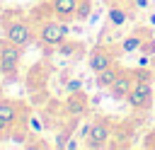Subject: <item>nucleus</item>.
I'll return each instance as SVG.
<instances>
[{
	"instance_id": "obj_1",
	"label": "nucleus",
	"mask_w": 155,
	"mask_h": 150,
	"mask_svg": "<svg viewBox=\"0 0 155 150\" xmlns=\"http://www.w3.org/2000/svg\"><path fill=\"white\" fill-rule=\"evenodd\" d=\"M19 60H22V46L2 39V41H0V73H2L7 80L17 75Z\"/></svg>"
},
{
	"instance_id": "obj_2",
	"label": "nucleus",
	"mask_w": 155,
	"mask_h": 150,
	"mask_svg": "<svg viewBox=\"0 0 155 150\" xmlns=\"http://www.w3.org/2000/svg\"><path fill=\"white\" fill-rule=\"evenodd\" d=\"M2 29H5V39L17 44V46H22V48L34 44V29L24 19H10V22L2 24Z\"/></svg>"
},
{
	"instance_id": "obj_3",
	"label": "nucleus",
	"mask_w": 155,
	"mask_h": 150,
	"mask_svg": "<svg viewBox=\"0 0 155 150\" xmlns=\"http://www.w3.org/2000/svg\"><path fill=\"white\" fill-rule=\"evenodd\" d=\"M68 31H70V29H68L65 22H51V19H46V22L39 24L36 36H39V41L46 44V46H58L63 39H68Z\"/></svg>"
},
{
	"instance_id": "obj_4",
	"label": "nucleus",
	"mask_w": 155,
	"mask_h": 150,
	"mask_svg": "<svg viewBox=\"0 0 155 150\" xmlns=\"http://www.w3.org/2000/svg\"><path fill=\"white\" fill-rule=\"evenodd\" d=\"M126 102H128L131 109H138V111L150 109V104H153V87H150V80H136V85H133V90L128 92Z\"/></svg>"
},
{
	"instance_id": "obj_5",
	"label": "nucleus",
	"mask_w": 155,
	"mask_h": 150,
	"mask_svg": "<svg viewBox=\"0 0 155 150\" xmlns=\"http://www.w3.org/2000/svg\"><path fill=\"white\" fill-rule=\"evenodd\" d=\"M109 138H111L109 123L107 121H94V123H90V135L82 140V148H90V150L109 148Z\"/></svg>"
},
{
	"instance_id": "obj_6",
	"label": "nucleus",
	"mask_w": 155,
	"mask_h": 150,
	"mask_svg": "<svg viewBox=\"0 0 155 150\" xmlns=\"http://www.w3.org/2000/svg\"><path fill=\"white\" fill-rule=\"evenodd\" d=\"M116 60V53L107 46V44H97L94 48H92V53H90V58H87V68L97 75L99 70H104V68H109L111 63Z\"/></svg>"
},
{
	"instance_id": "obj_7",
	"label": "nucleus",
	"mask_w": 155,
	"mask_h": 150,
	"mask_svg": "<svg viewBox=\"0 0 155 150\" xmlns=\"http://www.w3.org/2000/svg\"><path fill=\"white\" fill-rule=\"evenodd\" d=\"M133 85H136L133 73H131V70H121V73H119V77L111 82L109 92H111V97H114V99H126V97H128V92L133 90Z\"/></svg>"
},
{
	"instance_id": "obj_8",
	"label": "nucleus",
	"mask_w": 155,
	"mask_h": 150,
	"mask_svg": "<svg viewBox=\"0 0 155 150\" xmlns=\"http://www.w3.org/2000/svg\"><path fill=\"white\" fill-rule=\"evenodd\" d=\"M131 17H133V12H131L128 7H121L119 2H109V7H107V22H109V24L124 29V27L131 22Z\"/></svg>"
},
{
	"instance_id": "obj_9",
	"label": "nucleus",
	"mask_w": 155,
	"mask_h": 150,
	"mask_svg": "<svg viewBox=\"0 0 155 150\" xmlns=\"http://www.w3.org/2000/svg\"><path fill=\"white\" fill-rule=\"evenodd\" d=\"M51 10L56 12V17L61 22L75 19V10H78V0H51Z\"/></svg>"
},
{
	"instance_id": "obj_10",
	"label": "nucleus",
	"mask_w": 155,
	"mask_h": 150,
	"mask_svg": "<svg viewBox=\"0 0 155 150\" xmlns=\"http://www.w3.org/2000/svg\"><path fill=\"white\" fill-rule=\"evenodd\" d=\"M119 73H121V68H119L116 63H111L109 68L99 70V73H97V77H94V85H97V90H109V87H111V82L119 77Z\"/></svg>"
},
{
	"instance_id": "obj_11",
	"label": "nucleus",
	"mask_w": 155,
	"mask_h": 150,
	"mask_svg": "<svg viewBox=\"0 0 155 150\" xmlns=\"http://www.w3.org/2000/svg\"><path fill=\"white\" fill-rule=\"evenodd\" d=\"M65 111H68L70 116H82V114H87V97H85L82 92L68 94V99H65Z\"/></svg>"
},
{
	"instance_id": "obj_12",
	"label": "nucleus",
	"mask_w": 155,
	"mask_h": 150,
	"mask_svg": "<svg viewBox=\"0 0 155 150\" xmlns=\"http://www.w3.org/2000/svg\"><path fill=\"white\" fill-rule=\"evenodd\" d=\"M143 39H145V34H143V31H131V34H126V36L119 41L121 53H136V51H140Z\"/></svg>"
},
{
	"instance_id": "obj_13",
	"label": "nucleus",
	"mask_w": 155,
	"mask_h": 150,
	"mask_svg": "<svg viewBox=\"0 0 155 150\" xmlns=\"http://www.w3.org/2000/svg\"><path fill=\"white\" fill-rule=\"evenodd\" d=\"M124 39V31H121V27H114V24H109L107 22V27L99 31V44H107V46H111V44H116V41H121Z\"/></svg>"
},
{
	"instance_id": "obj_14",
	"label": "nucleus",
	"mask_w": 155,
	"mask_h": 150,
	"mask_svg": "<svg viewBox=\"0 0 155 150\" xmlns=\"http://www.w3.org/2000/svg\"><path fill=\"white\" fill-rule=\"evenodd\" d=\"M0 119H2L7 126H15V121L19 119V114H17V106H15L12 102L2 99V102H0Z\"/></svg>"
},
{
	"instance_id": "obj_15",
	"label": "nucleus",
	"mask_w": 155,
	"mask_h": 150,
	"mask_svg": "<svg viewBox=\"0 0 155 150\" xmlns=\"http://www.w3.org/2000/svg\"><path fill=\"white\" fill-rule=\"evenodd\" d=\"M90 17H92V0H78L75 19H78V22H87Z\"/></svg>"
},
{
	"instance_id": "obj_16",
	"label": "nucleus",
	"mask_w": 155,
	"mask_h": 150,
	"mask_svg": "<svg viewBox=\"0 0 155 150\" xmlns=\"http://www.w3.org/2000/svg\"><path fill=\"white\" fill-rule=\"evenodd\" d=\"M56 48H58V53H63V56H68V58H70V56H75V51H78V41H70V39L65 41V39H63Z\"/></svg>"
},
{
	"instance_id": "obj_17",
	"label": "nucleus",
	"mask_w": 155,
	"mask_h": 150,
	"mask_svg": "<svg viewBox=\"0 0 155 150\" xmlns=\"http://www.w3.org/2000/svg\"><path fill=\"white\" fill-rule=\"evenodd\" d=\"M63 90H65V94H78V92H82V80L70 77V80L63 85Z\"/></svg>"
},
{
	"instance_id": "obj_18",
	"label": "nucleus",
	"mask_w": 155,
	"mask_h": 150,
	"mask_svg": "<svg viewBox=\"0 0 155 150\" xmlns=\"http://www.w3.org/2000/svg\"><path fill=\"white\" fill-rule=\"evenodd\" d=\"M140 51H143V53H148V56H153V53H155V39L145 36V39H143V44H140Z\"/></svg>"
},
{
	"instance_id": "obj_19",
	"label": "nucleus",
	"mask_w": 155,
	"mask_h": 150,
	"mask_svg": "<svg viewBox=\"0 0 155 150\" xmlns=\"http://www.w3.org/2000/svg\"><path fill=\"white\" fill-rule=\"evenodd\" d=\"M29 128H31V131H34L36 135H39V133L44 131V123L39 121V116H29Z\"/></svg>"
},
{
	"instance_id": "obj_20",
	"label": "nucleus",
	"mask_w": 155,
	"mask_h": 150,
	"mask_svg": "<svg viewBox=\"0 0 155 150\" xmlns=\"http://www.w3.org/2000/svg\"><path fill=\"white\" fill-rule=\"evenodd\" d=\"M68 138H70V133H58V135H56V148H58V150H65Z\"/></svg>"
},
{
	"instance_id": "obj_21",
	"label": "nucleus",
	"mask_w": 155,
	"mask_h": 150,
	"mask_svg": "<svg viewBox=\"0 0 155 150\" xmlns=\"http://www.w3.org/2000/svg\"><path fill=\"white\" fill-rule=\"evenodd\" d=\"M131 2H133L136 10H148L150 7V0H131Z\"/></svg>"
},
{
	"instance_id": "obj_22",
	"label": "nucleus",
	"mask_w": 155,
	"mask_h": 150,
	"mask_svg": "<svg viewBox=\"0 0 155 150\" xmlns=\"http://www.w3.org/2000/svg\"><path fill=\"white\" fill-rule=\"evenodd\" d=\"M148 65H150V56H148V53L138 56V68H148Z\"/></svg>"
},
{
	"instance_id": "obj_23",
	"label": "nucleus",
	"mask_w": 155,
	"mask_h": 150,
	"mask_svg": "<svg viewBox=\"0 0 155 150\" xmlns=\"http://www.w3.org/2000/svg\"><path fill=\"white\" fill-rule=\"evenodd\" d=\"M82 143H78V140H68V145H65V150H78Z\"/></svg>"
},
{
	"instance_id": "obj_24",
	"label": "nucleus",
	"mask_w": 155,
	"mask_h": 150,
	"mask_svg": "<svg viewBox=\"0 0 155 150\" xmlns=\"http://www.w3.org/2000/svg\"><path fill=\"white\" fill-rule=\"evenodd\" d=\"M145 22H148V27H155V10H153V12H148Z\"/></svg>"
},
{
	"instance_id": "obj_25",
	"label": "nucleus",
	"mask_w": 155,
	"mask_h": 150,
	"mask_svg": "<svg viewBox=\"0 0 155 150\" xmlns=\"http://www.w3.org/2000/svg\"><path fill=\"white\" fill-rule=\"evenodd\" d=\"M145 145L155 150V133H150V135H148V140H145Z\"/></svg>"
},
{
	"instance_id": "obj_26",
	"label": "nucleus",
	"mask_w": 155,
	"mask_h": 150,
	"mask_svg": "<svg viewBox=\"0 0 155 150\" xmlns=\"http://www.w3.org/2000/svg\"><path fill=\"white\" fill-rule=\"evenodd\" d=\"M5 131H7V123H5L2 119H0V133H5Z\"/></svg>"
}]
</instances>
